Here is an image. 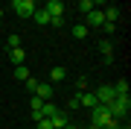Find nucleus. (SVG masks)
I'll list each match as a JSON object with an SVG mask.
<instances>
[{"instance_id":"nucleus-1","label":"nucleus","mask_w":131,"mask_h":129,"mask_svg":"<svg viewBox=\"0 0 131 129\" xmlns=\"http://www.w3.org/2000/svg\"><path fill=\"white\" fill-rule=\"evenodd\" d=\"M108 111H111L114 120L122 123V120L128 117V111H131V100H128V97H114V100L108 103Z\"/></svg>"},{"instance_id":"nucleus-2","label":"nucleus","mask_w":131,"mask_h":129,"mask_svg":"<svg viewBox=\"0 0 131 129\" xmlns=\"http://www.w3.org/2000/svg\"><path fill=\"white\" fill-rule=\"evenodd\" d=\"M12 9H15L18 18H32L35 9H38V3L35 0H12Z\"/></svg>"},{"instance_id":"nucleus-3","label":"nucleus","mask_w":131,"mask_h":129,"mask_svg":"<svg viewBox=\"0 0 131 129\" xmlns=\"http://www.w3.org/2000/svg\"><path fill=\"white\" fill-rule=\"evenodd\" d=\"M102 24H105V12L102 9H93L90 15H84V27H88V29H96Z\"/></svg>"},{"instance_id":"nucleus-4","label":"nucleus","mask_w":131,"mask_h":129,"mask_svg":"<svg viewBox=\"0 0 131 129\" xmlns=\"http://www.w3.org/2000/svg\"><path fill=\"white\" fill-rule=\"evenodd\" d=\"M64 9H67V6L61 3V0H50V3H44V12H47L50 18H64Z\"/></svg>"},{"instance_id":"nucleus-5","label":"nucleus","mask_w":131,"mask_h":129,"mask_svg":"<svg viewBox=\"0 0 131 129\" xmlns=\"http://www.w3.org/2000/svg\"><path fill=\"white\" fill-rule=\"evenodd\" d=\"M93 94H96V103H102V106H108L114 97H117V94H114V85H102L99 91H93Z\"/></svg>"},{"instance_id":"nucleus-6","label":"nucleus","mask_w":131,"mask_h":129,"mask_svg":"<svg viewBox=\"0 0 131 129\" xmlns=\"http://www.w3.org/2000/svg\"><path fill=\"white\" fill-rule=\"evenodd\" d=\"M35 97H38V100H44V103H50V100H52V85H50V82H38Z\"/></svg>"},{"instance_id":"nucleus-7","label":"nucleus","mask_w":131,"mask_h":129,"mask_svg":"<svg viewBox=\"0 0 131 129\" xmlns=\"http://www.w3.org/2000/svg\"><path fill=\"white\" fill-rule=\"evenodd\" d=\"M6 53H9V62H12L15 67L26 62V50H24V47H15V50H6Z\"/></svg>"},{"instance_id":"nucleus-8","label":"nucleus","mask_w":131,"mask_h":129,"mask_svg":"<svg viewBox=\"0 0 131 129\" xmlns=\"http://www.w3.org/2000/svg\"><path fill=\"white\" fill-rule=\"evenodd\" d=\"M47 120H50V126H52V129H64L67 123H70L64 111H58V115H52V117H47Z\"/></svg>"},{"instance_id":"nucleus-9","label":"nucleus","mask_w":131,"mask_h":129,"mask_svg":"<svg viewBox=\"0 0 131 129\" xmlns=\"http://www.w3.org/2000/svg\"><path fill=\"white\" fill-rule=\"evenodd\" d=\"M79 103L84 106V109H93V106H96V94H93V91H82V94H79Z\"/></svg>"},{"instance_id":"nucleus-10","label":"nucleus","mask_w":131,"mask_h":129,"mask_svg":"<svg viewBox=\"0 0 131 129\" xmlns=\"http://www.w3.org/2000/svg\"><path fill=\"white\" fill-rule=\"evenodd\" d=\"M32 21H35V24H41V27H47V24H50V15L44 12V6H38V9H35V15H32Z\"/></svg>"},{"instance_id":"nucleus-11","label":"nucleus","mask_w":131,"mask_h":129,"mask_svg":"<svg viewBox=\"0 0 131 129\" xmlns=\"http://www.w3.org/2000/svg\"><path fill=\"white\" fill-rule=\"evenodd\" d=\"M93 9H99L96 0H79V12H82V15H90Z\"/></svg>"},{"instance_id":"nucleus-12","label":"nucleus","mask_w":131,"mask_h":129,"mask_svg":"<svg viewBox=\"0 0 131 129\" xmlns=\"http://www.w3.org/2000/svg\"><path fill=\"white\" fill-rule=\"evenodd\" d=\"M102 12H105V21H111V24H117V18L122 15L119 6H108V9H102Z\"/></svg>"},{"instance_id":"nucleus-13","label":"nucleus","mask_w":131,"mask_h":129,"mask_svg":"<svg viewBox=\"0 0 131 129\" xmlns=\"http://www.w3.org/2000/svg\"><path fill=\"white\" fill-rule=\"evenodd\" d=\"M99 53H102L105 59H111V56H114V44L108 41V38H102V41H99Z\"/></svg>"},{"instance_id":"nucleus-14","label":"nucleus","mask_w":131,"mask_h":129,"mask_svg":"<svg viewBox=\"0 0 131 129\" xmlns=\"http://www.w3.org/2000/svg\"><path fill=\"white\" fill-rule=\"evenodd\" d=\"M64 76H67V71H64V67H61V65H56V67H52V71H50V79H52V82H61Z\"/></svg>"},{"instance_id":"nucleus-15","label":"nucleus","mask_w":131,"mask_h":129,"mask_svg":"<svg viewBox=\"0 0 131 129\" xmlns=\"http://www.w3.org/2000/svg\"><path fill=\"white\" fill-rule=\"evenodd\" d=\"M41 115H44V117L58 115V106H56V103H44V106H41Z\"/></svg>"},{"instance_id":"nucleus-16","label":"nucleus","mask_w":131,"mask_h":129,"mask_svg":"<svg viewBox=\"0 0 131 129\" xmlns=\"http://www.w3.org/2000/svg\"><path fill=\"white\" fill-rule=\"evenodd\" d=\"M88 32H90V29L84 27V24H76V27H73V38H79V41L88 38Z\"/></svg>"},{"instance_id":"nucleus-17","label":"nucleus","mask_w":131,"mask_h":129,"mask_svg":"<svg viewBox=\"0 0 131 129\" xmlns=\"http://www.w3.org/2000/svg\"><path fill=\"white\" fill-rule=\"evenodd\" d=\"M15 79L26 82V79H29V67H26V65H18V67H15Z\"/></svg>"},{"instance_id":"nucleus-18","label":"nucleus","mask_w":131,"mask_h":129,"mask_svg":"<svg viewBox=\"0 0 131 129\" xmlns=\"http://www.w3.org/2000/svg\"><path fill=\"white\" fill-rule=\"evenodd\" d=\"M15 47H20V35H9L6 38V50H15Z\"/></svg>"},{"instance_id":"nucleus-19","label":"nucleus","mask_w":131,"mask_h":129,"mask_svg":"<svg viewBox=\"0 0 131 129\" xmlns=\"http://www.w3.org/2000/svg\"><path fill=\"white\" fill-rule=\"evenodd\" d=\"M102 32H105V35H114V32H117V24H111V21H105V24H102Z\"/></svg>"},{"instance_id":"nucleus-20","label":"nucleus","mask_w":131,"mask_h":129,"mask_svg":"<svg viewBox=\"0 0 131 129\" xmlns=\"http://www.w3.org/2000/svg\"><path fill=\"white\" fill-rule=\"evenodd\" d=\"M24 85H26V91H29V94H35V88H38V79H35V76H29V79L24 82Z\"/></svg>"},{"instance_id":"nucleus-21","label":"nucleus","mask_w":131,"mask_h":129,"mask_svg":"<svg viewBox=\"0 0 131 129\" xmlns=\"http://www.w3.org/2000/svg\"><path fill=\"white\" fill-rule=\"evenodd\" d=\"M29 106H32V111H38V109H41V106H44V100H38V97L32 94V100H29Z\"/></svg>"},{"instance_id":"nucleus-22","label":"nucleus","mask_w":131,"mask_h":129,"mask_svg":"<svg viewBox=\"0 0 131 129\" xmlns=\"http://www.w3.org/2000/svg\"><path fill=\"white\" fill-rule=\"evenodd\" d=\"M35 129H52V126H50V120L44 117V120H38V123H35Z\"/></svg>"},{"instance_id":"nucleus-23","label":"nucleus","mask_w":131,"mask_h":129,"mask_svg":"<svg viewBox=\"0 0 131 129\" xmlns=\"http://www.w3.org/2000/svg\"><path fill=\"white\" fill-rule=\"evenodd\" d=\"M79 106H82V103H79V94H76V97H73V100H70V103H67V109H79Z\"/></svg>"},{"instance_id":"nucleus-24","label":"nucleus","mask_w":131,"mask_h":129,"mask_svg":"<svg viewBox=\"0 0 131 129\" xmlns=\"http://www.w3.org/2000/svg\"><path fill=\"white\" fill-rule=\"evenodd\" d=\"M61 24H64V18H50V27H56V29H58Z\"/></svg>"},{"instance_id":"nucleus-25","label":"nucleus","mask_w":131,"mask_h":129,"mask_svg":"<svg viewBox=\"0 0 131 129\" xmlns=\"http://www.w3.org/2000/svg\"><path fill=\"white\" fill-rule=\"evenodd\" d=\"M88 129H102V126H93V123H90V126H88Z\"/></svg>"},{"instance_id":"nucleus-26","label":"nucleus","mask_w":131,"mask_h":129,"mask_svg":"<svg viewBox=\"0 0 131 129\" xmlns=\"http://www.w3.org/2000/svg\"><path fill=\"white\" fill-rule=\"evenodd\" d=\"M64 129H76V126H73V123H67V126H64Z\"/></svg>"},{"instance_id":"nucleus-27","label":"nucleus","mask_w":131,"mask_h":129,"mask_svg":"<svg viewBox=\"0 0 131 129\" xmlns=\"http://www.w3.org/2000/svg\"><path fill=\"white\" fill-rule=\"evenodd\" d=\"M0 18H3V9H0Z\"/></svg>"}]
</instances>
